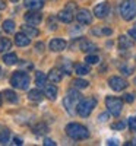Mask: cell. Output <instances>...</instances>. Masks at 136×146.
<instances>
[{"mask_svg":"<svg viewBox=\"0 0 136 146\" xmlns=\"http://www.w3.org/2000/svg\"><path fill=\"white\" fill-rule=\"evenodd\" d=\"M0 75H2V69H0Z\"/></svg>","mask_w":136,"mask_h":146,"instance_id":"46","label":"cell"},{"mask_svg":"<svg viewBox=\"0 0 136 146\" xmlns=\"http://www.w3.org/2000/svg\"><path fill=\"white\" fill-rule=\"evenodd\" d=\"M9 136H10L9 130H3V131H0V143H2V145H6V143L9 142Z\"/></svg>","mask_w":136,"mask_h":146,"instance_id":"28","label":"cell"},{"mask_svg":"<svg viewBox=\"0 0 136 146\" xmlns=\"http://www.w3.org/2000/svg\"><path fill=\"white\" fill-rule=\"evenodd\" d=\"M6 7V3H5V0H0V10H3Z\"/></svg>","mask_w":136,"mask_h":146,"instance_id":"41","label":"cell"},{"mask_svg":"<svg viewBox=\"0 0 136 146\" xmlns=\"http://www.w3.org/2000/svg\"><path fill=\"white\" fill-rule=\"evenodd\" d=\"M132 72H133V66H123L121 67V73H123V75H126V76L132 75Z\"/></svg>","mask_w":136,"mask_h":146,"instance_id":"32","label":"cell"},{"mask_svg":"<svg viewBox=\"0 0 136 146\" xmlns=\"http://www.w3.org/2000/svg\"><path fill=\"white\" fill-rule=\"evenodd\" d=\"M23 3L29 10H40L44 6V0H23Z\"/></svg>","mask_w":136,"mask_h":146,"instance_id":"15","label":"cell"},{"mask_svg":"<svg viewBox=\"0 0 136 146\" xmlns=\"http://www.w3.org/2000/svg\"><path fill=\"white\" fill-rule=\"evenodd\" d=\"M108 85H110V88L113 89V91H123V89H126L127 88V82L123 79V78H119V76H113V78H110L108 79Z\"/></svg>","mask_w":136,"mask_h":146,"instance_id":"7","label":"cell"},{"mask_svg":"<svg viewBox=\"0 0 136 146\" xmlns=\"http://www.w3.org/2000/svg\"><path fill=\"white\" fill-rule=\"evenodd\" d=\"M127 145H136V139H135V140H133L132 143H127Z\"/></svg>","mask_w":136,"mask_h":146,"instance_id":"43","label":"cell"},{"mask_svg":"<svg viewBox=\"0 0 136 146\" xmlns=\"http://www.w3.org/2000/svg\"><path fill=\"white\" fill-rule=\"evenodd\" d=\"M120 13L125 21H132L136 16V2H133V0H125L120 5Z\"/></svg>","mask_w":136,"mask_h":146,"instance_id":"5","label":"cell"},{"mask_svg":"<svg viewBox=\"0 0 136 146\" xmlns=\"http://www.w3.org/2000/svg\"><path fill=\"white\" fill-rule=\"evenodd\" d=\"M43 48H44V44H43V42H38V44H37V50H38V51H41Z\"/></svg>","mask_w":136,"mask_h":146,"instance_id":"40","label":"cell"},{"mask_svg":"<svg viewBox=\"0 0 136 146\" xmlns=\"http://www.w3.org/2000/svg\"><path fill=\"white\" fill-rule=\"evenodd\" d=\"M81 98L82 95L76 91V89H70L66 95V98L63 100V104H65V108L67 110L69 114H75V108H78V104L81 102Z\"/></svg>","mask_w":136,"mask_h":146,"instance_id":"2","label":"cell"},{"mask_svg":"<svg viewBox=\"0 0 136 146\" xmlns=\"http://www.w3.org/2000/svg\"><path fill=\"white\" fill-rule=\"evenodd\" d=\"M95 107H97L95 98H85V100H81V102L78 104L76 111H78V114L81 117H88L94 111Z\"/></svg>","mask_w":136,"mask_h":146,"instance_id":"4","label":"cell"},{"mask_svg":"<svg viewBox=\"0 0 136 146\" xmlns=\"http://www.w3.org/2000/svg\"><path fill=\"white\" fill-rule=\"evenodd\" d=\"M107 118H108V113H103V114L98 115V120L103 121V123H104V121H107Z\"/></svg>","mask_w":136,"mask_h":146,"instance_id":"36","label":"cell"},{"mask_svg":"<svg viewBox=\"0 0 136 146\" xmlns=\"http://www.w3.org/2000/svg\"><path fill=\"white\" fill-rule=\"evenodd\" d=\"M28 98H29L31 101L38 102V101L43 100V92H41L40 89H31V91L28 92Z\"/></svg>","mask_w":136,"mask_h":146,"instance_id":"21","label":"cell"},{"mask_svg":"<svg viewBox=\"0 0 136 146\" xmlns=\"http://www.w3.org/2000/svg\"><path fill=\"white\" fill-rule=\"evenodd\" d=\"M44 95L47 96L48 100L54 101L57 98V88L54 86V85H45L44 86Z\"/></svg>","mask_w":136,"mask_h":146,"instance_id":"14","label":"cell"},{"mask_svg":"<svg viewBox=\"0 0 136 146\" xmlns=\"http://www.w3.org/2000/svg\"><path fill=\"white\" fill-rule=\"evenodd\" d=\"M10 85L13 88H16V89H22V91L28 89V86H29V76H28V73L22 72V70L15 72L13 75H12V78H10Z\"/></svg>","mask_w":136,"mask_h":146,"instance_id":"3","label":"cell"},{"mask_svg":"<svg viewBox=\"0 0 136 146\" xmlns=\"http://www.w3.org/2000/svg\"><path fill=\"white\" fill-rule=\"evenodd\" d=\"M5 98L9 101V102H18V96L13 91H5Z\"/></svg>","mask_w":136,"mask_h":146,"instance_id":"26","label":"cell"},{"mask_svg":"<svg viewBox=\"0 0 136 146\" xmlns=\"http://www.w3.org/2000/svg\"><path fill=\"white\" fill-rule=\"evenodd\" d=\"M22 32L23 34H27L28 36H38V34H40V31L37 29L35 27H32V25H22Z\"/></svg>","mask_w":136,"mask_h":146,"instance_id":"19","label":"cell"},{"mask_svg":"<svg viewBox=\"0 0 136 146\" xmlns=\"http://www.w3.org/2000/svg\"><path fill=\"white\" fill-rule=\"evenodd\" d=\"M98 60H100V57H98V56H95V54H89V56H86L85 62L88 63V64H97V63H98Z\"/></svg>","mask_w":136,"mask_h":146,"instance_id":"29","label":"cell"},{"mask_svg":"<svg viewBox=\"0 0 136 146\" xmlns=\"http://www.w3.org/2000/svg\"><path fill=\"white\" fill-rule=\"evenodd\" d=\"M129 35L132 36V38H133L135 41H136V28H133V29H130V31H129Z\"/></svg>","mask_w":136,"mask_h":146,"instance_id":"38","label":"cell"},{"mask_svg":"<svg viewBox=\"0 0 136 146\" xmlns=\"http://www.w3.org/2000/svg\"><path fill=\"white\" fill-rule=\"evenodd\" d=\"M0 105H2V95H0Z\"/></svg>","mask_w":136,"mask_h":146,"instance_id":"44","label":"cell"},{"mask_svg":"<svg viewBox=\"0 0 136 146\" xmlns=\"http://www.w3.org/2000/svg\"><path fill=\"white\" fill-rule=\"evenodd\" d=\"M119 45H120V48H125V50H129V48H132V47H133V41L129 38V36L121 35L120 38H119Z\"/></svg>","mask_w":136,"mask_h":146,"instance_id":"18","label":"cell"},{"mask_svg":"<svg viewBox=\"0 0 136 146\" xmlns=\"http://www.w3.org/2000/svg\"><path fill=\"white\" fill-rule=\"evenodd\" d=\"M127 126L132 131H136V117H130L127 121Z\"/></svg>","mask_w":136,"mask_h":146,"instance_id":"30","label":"cell"},{"mask_svg":"<svg viewBox=\"0 0 136 146\" xmlns=\"http://www.w3.org/2000/svg\"><path fill=\"white\" fill-rule=\"evenodd\" d=\"M45 80H47V78H45V75L43 72H37L35 73V85L38 88H44L45 86Z\"/></svg>","mask_w":136,"mask_h":146,"instance_id":"22","label":"cell"},{"mask_svg":"<svg viewBox=\"0 0 136 146\" xmlns=\"http://www.w3.org/2000/svg\"><path fill=\"white\" fill-rule=\"evenodd\" d=\"M10 47H12V41L9 38H3V36H0V53L7 51Z\"/></svg>","mask_w":136,"mask_h":146,"instance_id":"23","label":"cell"},{"mask_svg":"<svg viewBox=\"0 0 136 146\" xmlns=\"http://www.w3.org/2000/svg\"><path fill=\"white\" fill-rule=\"evenodd\" d=\"M41 19H43L41 13H40V12H37V10H34V12H28V13L25 15V21L28 22V25H32V27L40 25Z\"/></svg>","mask_w":136,"mask_h":146,"instance_id":"9","label":"cell"},{"mask_svg":"<svg viewBox=\"0 0 136 146\" xmlns=\"http://www.w3.org/2000/svg\"><path fill=\"white\" fill-rule=\"evenodd\" d=\"M66 41L65 40H60V38H54V40H51L50 41V50L51 51H63L65 48H66Z\"/></svg>","mask_w":136,"mask_h":146,"instance_id":"11","label":"cell"},{"mask_svg":"<svg viewBox=\"0 0 136 146\" xmlns=\"http://www.w3.org/2000/svg\"><path fill=\"white\" fill-rule=\"evenodd\" d=\"M125 126H126L125 121H119V123L111 124V129H113V130H123V129H125Z\"/></svg>","mask_w":136,"mask_h":146,"instance_id":"31","label":"cell"},{"mask_svg":"<svg viewBox=\"0 0 136 146\" xmlns=\"http://www.w3.org/2000/svg\"><path fill=\"white\" fill-rule=\"evenodd\" d=\"M66 133L73 140H83L89 137V130L79 123H69L66 126Z\"/></svg>","mask_w":136,"mask_h":146,"instance_id":"1","label":"cell"},{"mask_svg":"<svg viewBox=\"0 0 136 146\" xmlns=\"http://www.w3.org/2000/svg\"><path fill=\"white\" fill-rule=\"evenodd\" d=\"M13 145H22V140H21L19 137H15V139H13Z\"/></svg>","mask_w":136,"mask_h":146,"instance_id":"39","label":"cell"},{"mask_svg":"<svg viewBox=\"0 0 136 146\" xmlns=\"http://www.w3.org/2000/svg\"><path fill=\"white\" fill-rule=\"evenodd\" d=\"M48 80H50L51 83H59L61 80V78H63V75H61V72L59 69H53L50 70V73H48Z\"/></svg>","mask_w":136,"mask_h":146,"instance_id":"16","label":"cell"},{"mask_svg":"<svg viewBox=\"0 0 136 146\" xmlns=\"http://www.w3.org/2000/svg\"><path fill=\"white\" fill-rule=\"evenodd\" d=\"M12 2H18V0H12Z\"/></svg>","mask_w":136,"mask_h":146,"instance_id":"45","label":"cell"},{"mask_svg":"<svg viewBox=\"0 0 136 146\" xmlns=\"http://www.w3.org/2000/svg\"><path fill=\"white\" fill-rule=\"evenodd\" d=\"M123 100H125L126 102H133V95L132 94H126L125 96H123Z\"/></svg>","mask_w":136,"mask_h":146,"instance_id":"35","label":"cell"},{"mask_svg":"<svg viewBox=\"0 0 136 146\" xmlns=\"http://www.w3.org/2000/svg\"><path fill=\"white\" fill-rule=\"evenodd\" d=\"M76 19H78V22H79V23L88 25V23H91V21H92V15H91V12H89V10H86V9H81V10H78Z\"/></svg>","mask_w":136,"mask_h":146,"instance_id":"10","label":"cell"},{"mask_svg":"<svg viewBox=\"0 0 136 146\" xmlns=\"http://www.w3.org/2000/svg\"><path fill=\"white\" fill-rule=\"evenodd\" d=\"M107 143H108V145H117V140H116V139H114V140H111V139H110Z\"/></svg>","mask_w":136,"mask_h":146,"instance_id":"42","label":"cell"},{"mask_svg":"<svg viewBox=\"0 0 136 146\" xmlns=\"http://www.w3.org/2000/svg\"><path fill=\"white\" fill-rule=\"evenodd\" d=\"M92 32H94V34H97V35H98V34H105V35H110L113 31L108 29V28H105V29H94Z\"/></svg>","mask_w":136,"mask_h":146,"instance_id":"33","label":"cell"},{"mask_svg":"<svg viewBox=\"0 0 136 146\" xmlns=\"http://www.w3.org/2000/svg\"><path fill=\"white\" fill-rule=\"evenodd\" d=\"M44 145L45 146H56V142H53L51 139H45L44 140Z\"/></svg>","mask_w":136,"mask_h":146,"instance_id":"37","label":"cell"},{"mask_svg":"<svg viewBox=\"0 0 136 146\" xmlns=\"http://www.w3.org/2000/svg\"><path fill=\"white\" fill-rule=\"evenodd\" d=\"M66 9H67V10H70V12H75V10H76V5L73 3V2H70V3H67Z\"/></svg>","mask_w":136,"mask_h":146,"instance_id":"34","label":"cell"},{"mask_svg":"<svg viewBox=\"0 0 136 146\" xmlns=\"http://www.w3.org/2000/svg\"><path fill=\"white\" fill-rule=\"evenodd\" d=\"M75 72L78 73L79 76H85V75H88V73L91 72V69L86 64H76L75 66Z\"/></svg>","mask_w":136,"mask_h":146,"instance_id":"24","label":"cell"},{"mask_svg":"<svg viewBox=\"0 0 136 146\" xmlns=\"http://www.w3.org/2000/svg\"><path fill=\"white\" fill-rule=\"evenodd\" d=\"M29 42H31V40H29V36L27 34L21 32V34L15 35V44L18 47H27V45H29Z\"/></svg>","mask_w":136,"mask_h":146,"instance_id":"13","label":"cell"},{"mask_svg":"<svg viewBox=\"0 0 136 146\" xmlns=\"http://www.w3.org/2000/svg\"><path fill=\"white\" fill-rule=\"evenodd\" d=\"M73 12H70V10H67V9H65V10H61L60 13H59V19L61 21V22H65V23H70L72 21H73Z\"/></svg>","mask_w":136,"mask_h":146,"instance_id":"17","label":"cell"},{"mask_svg":"<svg viewBox=\"0 0 136 146\" xmlns=\"http://www.w3.org/2000/svg\"><path fill=\"white\" fill-rule=\"evenodd\" d=\"M79 48H81L83 53H92V51L97 50V45L92 44V42L88 41V40H85V38H81V40H79Z\"/></svg>","mask_w":136,"mask_h":146,"instance_id":"12","label":"cell"},{"mask_svg":"<svg viewBox=\"0 0 136 146\" xmlns=\"http://www.w3.org/2000/svg\"><path fill=\"white\" fill-rule=\"evenodd\" d=\"M108 12H110V5L107 2H103L100 5H97L94 7V15L97 18H100V19H104L107 15H108Z\"/></svg>","mask_w":136,"mask_h":146,"instance_id":"8","label":"cell"},{"mask_svg":"<svg viewBox=\"0 0 136 146\" xmlns=\"http://www.w3.org/2000/svg\"><path fill=\"white\" fill-rule=\"evenodd\" d=\"M2 28H3V31L7 32V34H13V32H15V22L10 21V19H9V21H5Z\"/></svg>","mask_w":136,"mask_h":146,"instance_id":"25","label":"cell"},{"mask_svg":"<svg viewBox=\"0 0 136 146\" xmlns=\"http://www.w3.org/2000/svg\"><path fill=\"white\" fill-rule=\"evenodd\" d=\"M88 83H89V82H86V80H83V79H75V80H73V85H75V88H78V89L86 88V86H88Z\"/></svg>","mask_w":136,"mask_h":146,"instance_id":"27","label":"cell"},{"mask_svg":"<svg viewBox=\"0 0 136 146\" xmlns=\"http://www.w3.org/2000/svg\"><path fill=\"white\" fill-rule=\"evenodd\" d=\"M3 62L7 66H13V64L18 63V57H16L15 53H9V54H5L3 56Z\"/></svg>","mask_w":136,"mask_h":146,"instance_id":"20","label":"cell"},{"mask_svg":"<svg viewBox=\"0 0 136 146\" xmlns=\"http://www.w3.org/2000/svg\"><path fill=\"white\" fill-rule=\"evenodd\" d=\"M135 85H136V79H135Z\"/></svg>","mask_w":136,"mask_h":146,"instance_id":"47","label":"cell"},{"mask_svg":"<svg viewBox=\"0 0 136 146\" xmlns=\"http://www.w3.org/2000/svg\"><path fill=\"white\" fill-rule=\"evenodd\" d=\"M105 105L108 108V113L113 114L114 117H119L121 113V108H123V100L116 98V96H107L105 98Z\"/></svg>","mask_w":136,"mask_h":146,"instance_id":"6","label":"cell"}]
</instances>
